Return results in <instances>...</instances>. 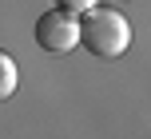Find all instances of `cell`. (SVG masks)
Masks as SVG:
<instances>
[{
    "mask_svg": "<svg viewBox=\"0 0 151 139\" xmlns=\"http://www.w3.org/2000/svg\"><path fill=\"white\" fill-rule=\"evenodd\" d=\"M80 44L88 48L96 60H115L127 52L131 44V24L119 8H104L96 4L91 12L80 16Z\"/></svg>",
    "mask_w": 151,
    "mask_h": 139,
    "instance_id": "1",
    "label": "cell"
},
{
    "mask_svg": "<svg viewBox=\"0 0 151 139\" xmlns=\"http://www.w3.org/2000/svg\"><path fill=\"white\" fill-rule=\"evenodd\" d=\"M36 44L52 56H64L80 44V16L64 12V8H52V12L36 16Z\"/></svg>",
    "mask_w": 151,
    "mask_h": 139,
    "instance_id": "2",
    "label": "cell"
},
{
    "mask_svg": "<svg viewBox=\"0 0 151 139\" xmlns=\"http://www.w3.org/2000/svg\"><path fill=\"white\" fill-rule=\"evenodd\" d=\"M12 92H16V60L8 52H0V95L8 100Z\"/></svg>",
    "mask_w": 151,
    "mask_h": 139,
    "instance_id": "3",
    "label": "cell"
},
{
    "mask_svg": "<svg viewBox=\"0 0 151 139\" xmlns=\"http://www.w3.org/2000/svg\"><path fill=\"white\" fill-rule=\"evenodd\" d=\"M56 8H64V12H72V16H83V12L96 8V0H56Z\"/></svg>",
    "mask_w": 151,
    "mask_h": 139,
    "instance_id": "4",
    "label": "cell"
}]
</instances>
